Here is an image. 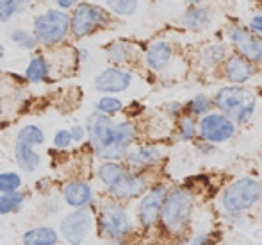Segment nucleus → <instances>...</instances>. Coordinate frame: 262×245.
Listing matches in <instances>:
<instances>
[{"instance_id": "nucleus-27", "label": "nucleus", "mask_w": 262, "mask_h": 245, "mask_svg": "<svg viewBox=\"0 0 262 245\" xmlns=\"http://www.w3.org/2000/svg\"><path fill=\"white\" fill-rule=\"evenodd\" d=\"M21 200H24V195L18 194V192H11V194L2 195V199H0V213L6 215L9 211H13L14 208L20 206Z\"/></svg>"}, {"instance_id": "nucleus-28", "label": "nucleus", "mask_w": 262, "mask_h": 245, "mask_svg": "<svg viewBox=\"0 0 262 245\" xmlns=\"http://www.w3.org/2000/svg\"><path fill=\"white\" fill-rule=\"evenodd\" d=\"M121 100L114 99V97H104L100 99V102L97 104V109L104 115H113V113H118L121 109Z\"/></svg>"}, {"instance_id": "nucleus-19", "label": "nucleus", "mask_w": 262, "mask_h": 245, "mask_svg": "<svg viewBox=\"0 0 262 245\" xmlns=\"http://www.w3.org/2000/svg\"><path fill=\"white\" fill-rule=\"evenodd\" d=\"M184 24H186L191 31H204L210 24L209 13L205 9H202V7H194V9L187 11L186 18H184Z\"/></svg>"}, {"instance_id": "nucleus-34", "label": "nucleus", "mask_w": 262, "mask_h": 245, "mask_svg": "<svg viewBox=\"0 0 262 245\" xmlns=\"http://www.w3.org/2000/svg\"><path fill=\"white\" fill-rule=\"evenodd\" d=\"M193 135H194L193 120H191L189 117L184 118V120H182V138L184 140H191V138H193Z\"/></svg>"}, {"instance_id": "nucleus-12", "label": "nucleus", "mask_w": 262, "mask_h": 245, "mask_svg": "<svg viewBox=\"0 0 262 245\" xmlns=\"http://www.w3.org/2000/svg\"><path fill=\"white\" fill-rule=\"evenodd\" d=\"M164 195H166V190L162 186H159V188H154V190L141 200V206H139V218H141V222L145 225H152L154 222L157 220L161 206L166 200Z\"/></svg>"}, {"instance_id": "nucleus-11", "label": "nucleus", "mask_w": 262, "mask_h": 245, "mask_svg": "<svg viewBox=\"0 0 262 245\" xmlns=\"http://www.w3.org/2000/svg\"><path fill=\"white\" fill-rule=\"evenodd\" d=\"M102 225L111 236L118 238L128 229V220L125 215L123 208L116 206V204H109L102 210Z\"/></svg>"}, {"instance_id": "nucleus-22", "label": "nucleus", "mask_w": 262, "mask_h": 245, "mask_svg": "<svg viewBox=\"0 0 262 245\" xmlns=\"http://www.w3.org/2000/svg\"><path fill=\"white\" fill-rule=\"evenodd\" d=\"M47 76V63L43 58H34L27 66V79L32 83H39Z\"/></svg>"}, {"instance_id": "nucleus-9", "label": "nucleus", "mask_w": 262, "mask_h": 245, "mask_svg": "<svg viewBox=\"0 0 262 245\" xmlns=\"http://www.w3.org/2000/svg\"><path fill=\"white\" fill-rule=\"evenodd\" d=\"M230 40L234 42V45L237 47V50L241 52L245 58H248L250 61H262V40L260 38L250 34L248 31L234 27L230 31Z\"/></svg>"}, {"instance_id": "nucleus-30", "label": "nucleus", "mask_w": 262, "mask_h": 245, "mask_svg": "<svg viewBox=\"0 0 262 245\" xmlns=\"http://www.w3.org/2000/svg\"><path fill=\"white\" fill-rule=\"evenodd\" d=\"M11 38H13V42L18 43L21 49H32V47L36 45V40H38V38H34V36H31L29 32H25V31L13 32V34H11Z\"/></svg>"}, {"instance_id": "nucleus-24", "label": "nucleus", "mask_w": 262, "mask_h": 245, "mask_svg": "<svg viewBox=\"0 0 262 245\" xmlns=\"http://www.w3.org/2000/svg\"><path fill=\"white\" fill-rule=\"evenodd\" d=\"M18 140H24V142H29L32 145H41L45 142V135L41 133V129H38L36 125H27L20 131L18 135Z\"/></svg>"}, {"instance_id": "nucleus-33", "label": "nucleus", "mask_w": 262, "mask_h": 245, "mask_svg": "<svg viewBox=\"0 0 262 245\" xmlns=\"http://www.w3.org/2000/svg\"><path fill=\"white\" fill-rule=\"evenodd\" d=\"M72 135L70 133H66V131H61V133H57L55 135V138H54V145L55 147H59V148H64V147H68L70 143H72Z\"/></svg>"}, {"instance_id": "nucleus-13", "label": "nucleus", "mask_w": 262, "mask_h": 245, "mask_svg": "<svg viewBox=\"0 0 262 245\" xmlns=\"http://www.w3.org/2000/svg\"><path fill=\"white\" fill-rule=\"evenodd\" d=\"M225 73L232 83H245L253 76V68L245 58L241 55H234L227 61L225 65Z\"/></svg>"}, {"instance_id": "nucleus-5", "label": "nucleus", "mask_w": 262, "mask_h": 245, "mask_svg": "<svg viewBox=\"0 0 262 245\" xmlns=\"http://www.w3.org/2000/svg\"><path fill=\"white\" fill-rule=\"evenodd\" d=\"M260 197V186L253 179H239L223 195V206L228 211H243L250 208L253 202H257Z\"/></svg>"}, {"instance_id": "nucleus-35", "label": "nucleus", "mask_w": 262, "mask_h": 245, "mask_svg": "<svg viewBox=\"0 0 262 245\" xmlns=\"http://www.w3.org/2000/svg\"><path fill=\"white\" fill-rule=\"evenodd\" d=\"M250 29H252L253 32L262 34V16H253L252 20H250Z\"/></svg>"}, {"instance_id": "nucleus-18", "label": "nucleus", "mask_w": 262, "mask_h": 245, "mask_svg": "<svg viewBox=\"0 0 262 245\" xmlns=\"http://www.w3.org/2000/svg\"><path fill=\"white\" fill-rule=\"evenodd\" d=\"M25 245H54L57 243V233L50 228H36L24 235Z\"/></svg>"}, {"instance_id": "nucleus-2", "label": "nucleus", "mask_w": 262, "mask_h": 245, "mask_svg": "<svg viewBox=\"0 0 262 245\" xmlns=\"http://www.w3.org/2000/svg\"><path fill=\"white\" fill-rule=\"evenodd\" d=\"M214 102L223 113H227L228 117H234L239 122L246 120L255 109V97L248 90H243L237 86L223 88L216 95Z\"/></svg>"}, {"instance_id": "nucleus-17", "label": "nucleus", "mask_w": 262, "mask_h": 245, "mask_svg": "<svg viewBox=\"0 0 262 245\" xmlns=\"http://www.w3.org/2000/svg\"><path fill=\"white\" fill-rule=\"evenodd\" d=\"M171 58V47L164 42H157L150 47L148 54H146V61L154 70H162L169 63Z\"/></svg>"}, {"instance_id": "nucleus-8", "label": "nucleus", "mask_w": 262, "mask_h": 245, "mask_svg": "<svg viewBox=\"0 0 262 245\" xmlns=\"http://www.w3.org/2000/svg\"><path fill=\"white\" fill-rule=\"evenodd\" d=\"M90 224H91V217L88 211L79 210V211H75V213H70L68 217L62 220V225H61L66 242L72 245L82 243L88 235Z\"/></svg>"}, {"instance_id": "nucleus-14", "label": "nucleus", "mask_w": 262, "mask_h": 245, "mask_svg": "<svg viewBox=\"0 0 262 245\" xmlns=\"http://www.w3.org/2000/svg\"><path fill=\"white\" fill-rule=\"evenodd\" d=\"M143 186H145V183H143V179H139V177L123 176L116 184L111 186V194L114 197H118V199H128V197L138 195L139 192L143 190Z\"/></svg>"}, {"instance_id": "nucleus-31", "label": "nucleus", "mask_w": 262, "mask_h": 245, "mask_svg": "<svg viewBox=\"0 0 262 245\" xmlns=\"http://www.w3.org/2000/svg\"><path fill=\"white\" fill-rule=\"evenodd\" d=\"M221 58H225V49L220 45H212V47H209V49H205L204 52V59L209 65H216Z\"/></svg>"}, {"instance_id": "nucleus-3", "label": "nucleus", "mask_w": 262, "mask_h": 245, "mask_svg": "<svg viewBox=\"0 0 262 245\" xmlns=\"http://www.w3.org/2000/svg\"><path fill=\"white\" fill-rule=\"evenodd\" d=\"M191 206H193V197L182 188L171 192L166 197L164 204H162V222H164L166 229L173 233L182 231L189 218Z\"/></svg>"}, {"instance_id": "nucleus-38", "label": "nucleus", "mask_w": 262, "mask_h": 245, "mask_svg": "<svg viewBox=\"0 0 262 245\" xmlns=\"http://www.w3.org/2000/svg\"><path fill=\"white\" fill-rule=\"evenodd\" d=\"M204 242H205V238H204V236H202V238H198L196 242H194L193 245H204Z\"/></svg>"}, {"instance_id": "nucleus-7", "label": "nucleus", "mask_w": 262, "mask_h": 245, "mask_svg": "<svg viewBox=\"0 0 262 245\" xmlns=\"http://www.w3.org/2000/svg\"><path fill=\"white\" fill-rule=\"evenodd\" d=\"M235 133L234 122L225 115H207L200 122V136L210 143L225 142Z\"/></svg>"}, {"instance_id": "nucleus-23", "label": "nucleus", "mask_w": 262, "mask_h": 245, "mask_svg": "<svg viewBox=\"0 0 262 245\" xmlns=\"http://www.w3.org/2000/svg\"><path fill=\"white\" fill-rule=\"evenodd\" d=\"M107 6L120 16H130L138 7V0H107Z\"/></svg>"}, {"instance_id": "nucleus-6", "label": "nucleus", "mask_w": 262, "mask_h": 245, "mask_svg": "<svg viewBox=\"0 0 262 245\" xmlns=\"http://www.w3.org/2000/svg\"><path fill=\"white\" fill-rule=\"evenodd\" d=\"M109 16L102 7L91 6V4H80L75 9L72 18V32L79 38L95 32L107 25Z\"/></svg>"}, {"instance_id": "nucleus-32", "label": "nucleus", "mask_w": 262, "mask_h": 245, "mask_svg": "<svg viewBox=\"0 0 262 245\" xmlns=\"http://www.w3.org/2000/svg\"><path fill=\"white\" fill-rule=\"evenodd\" d=\"M209 100L207 97H204V95H200V97H196L193 100V104H191V111H193L194 115H202L205 113V111L209 109Z\"/></svg>"}, {"instance_id": "nucleus-37", "label": "nucleus", "mask_w": 262, "mask_h": 245, "mask_svg": "<svg viewBox=\"0 0 262 245\" xmlns=\"http://www.w3.org/2000/svg\"><path fill=\"white\" fill-rule=\"evenodd\" d=\"M75 2H77V0H57V4H59V6H61V7H64V9H66V7H72Z\"/></svg>"}, {"instance_id": "nucleus-36", "label": "nucleus", "mask_w": 262, "mask_h": 245, "mask_svg": "<svg viewBox=\"0 0 262 245\" xmlns=\"http://www.w3.org/2000/svg\"><path fill=\"white\" fill-rule=\"evenodd\" d=\"M70 135H72V138H73V140L80 142V140L84 138V129L80 127V125H75V127H72V133H70Z\"/></svg>"}, {"instance_id": "nucleus-20", "label": "nucleus", "mask_w": 262, "mask_h": 245, "mask_svg": "<svg viewBox=\"0 0 262 245\" xmlns=\"http://www.w3.org/2000/svg\"><path fill=\"white\" fill-rule=\"evenodd\" d=\"M98 176H100V179L104 181L107 186H113V184H116L125 174H123V170H121V166L116 165V163H105V165H102L100 170H98Z\"/></svg>"}, {"instance_id": "nucleus-29", "label": "nucleus", "mask_w": 262, "mask_h": 245, "mask_svg": "<svg viewBox=\"0 0 262 245\" xmlns=\"http://www.w3.org/2000/svg\"><path fill=\"white\" fill-rule=\"evenodd\" d=\"M107 58L113 63H121L128 58V49L123 43H113V45H109V49H107Z\"/></svg>"}, {"instance_id": "nucleus-1", "label": "nucleus", "mask_w": 262, "mask_h": 245, "mask_svg": "<svg viewBox=\"0 0 262 245\" xmlns=\"http://www.w3.org/2000/svg\"><path fill=\"white\" fill-rule=\"evenodd\" d=\"M88 135L100 158L120 159L134 140V127L130 124H113L105 115H91L88 118Z\"/></svg>"}, {"instance_id": "nucleus-16", "label": "nucleus", "mask_w": 262, "mask_h": 245, "mask_svg": "<svg viewBox=\"0 0 262 245\" xmlns=\"http://www.w3.org/2000/svg\"><path fill=\"white\" fill-rule=\"evenodd\" d=\"M32 143L24 142V140H16V161L24 170H34L39 165V156L32 150Z\"/></svg>"}, {"instance_id": "nucleus-21", "label": "nucleus", "mask_w": 262, "mask_h": 245, "mask_svg": "<svg viewBox=\"0 0 262 245\" xmlns=\"http://www.w3.org/2000/svg\"><path fill=\"white\" fill-rule=\"evenodd\" d=\"M159 159V150L157 148H138L128 156V161L134 163V165H148L152 161Z\"/></svg>"}, {"instance_id": "nucleus-26", "label": "nucleus", "mask_w": 262, "mask_h": 245, "mask_svg": "<svg viewBox=\"0 0 262 245\" xmlns=\"http://www.w3.org/2000/svg\"><path fill=\"white\" fill-rule=\"evenodd\" d=\"M21 186V179L18 174L14 172H4L0 176V190L4 194H11V192H16Z\"/></svg>"}, {"instance_id": "nucleus-39", "label": "nucleus", "mask_w": 262, "mask_h": 245, "mask_svg": "<svg viewBox=\"0 0 262 245\" xmlns=\"http://www.w3.org/2000/svg\"><path fill=\"white\" fill-rule=\"evenodd\" d=\"M184 2H187V4H200L202 0H184Z\"/></svg>"}, {"instance_id": "nucleus-15", "label": "nucleus", "mask_w": 262, "mask_h": 245, "mask_svg": "<svg viewBox=\"0 0 262 245\" xmlns=\"http://www.w3.org/2000/svg\"><path fill=\"white\" fill-rule=\"evenodd\" d=\"M64 199L70 206L82 208L91 200V188L86 183H70L64 188Z\"/></svg>"}, {"instance_id": "nucleus-10", "label": "nucleus", "mask_w": 262, "mask_h": 245, "mask_svg": "<svg viewBox=\"0 0 262 245\" xmlns=\"http://www.w3.org/2000/svg\"><path fill=\"white\" fill-rule=\"evenodd\" d=\"M130 81H132L130 73L123 72V70H118V68H109L97 77L95 86H97V90L105 91V93H114V91L127 90Z\"/></svg>"}, {"instance_id": "nucleus-4", "label": "nucleus", "mask_w": 262, "mask_h": 245, "mask_svg": "<svg viewBox=\"0 0 262 245\" xmlns=\"http://www.w3.org/2000/svg\"><path fill=\"white\" fill-rule=\"evenodd\" d=\"M68 29L70 18L62 11H49V13L36 18L34 22L36 38L43 43H49V45L64 40V36L68 34Z\"/></svg>"}, {"instance_id": "nucleus-25", "label": "nucleus", "mask_w": 262, "mask_h": 245, "mask_svg": "<svg viewBox=\"0 0 262 245\" xmlns=\"http://www.w3.org/2000/svg\"><path fill=\"white\" fill-rule=\"evenodd\" d=\"M27 0H0V20L7 22L16 11L25 6Z\"/></svg>"}]
</instances>
